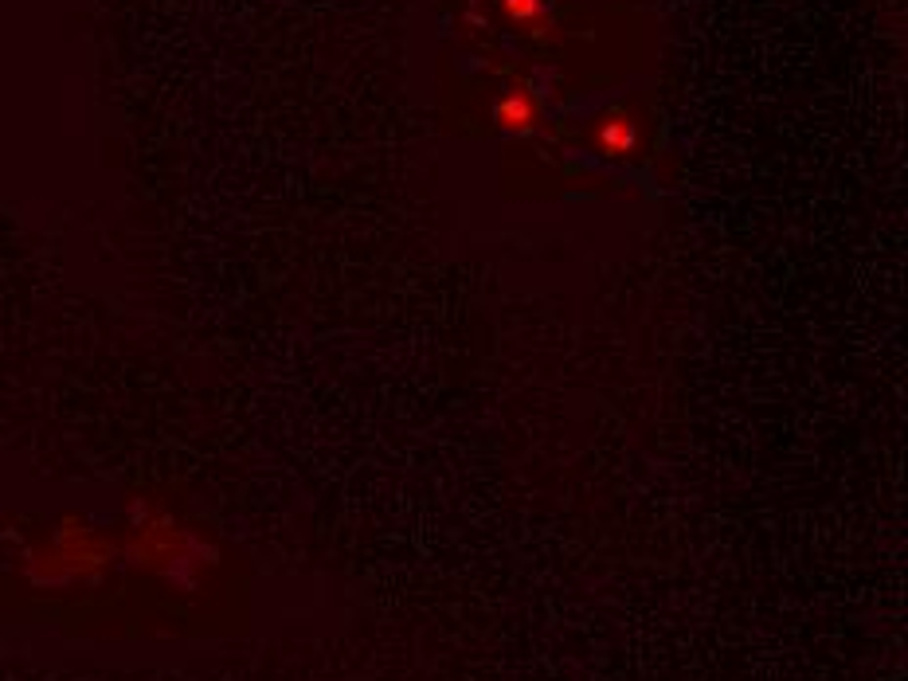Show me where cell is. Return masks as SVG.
<instances>
[{
	"label": "cell",
	"instance_id": "1",
	"mask_svg": "<svg viewBox=\"0 0 908 681\" xmlns=\"http://www.w3.org/2000/svg\"><path fill=\"white\" fill-rule=\"evenodd\" d=\"M498 122L505 126V130H517V134L533 130V122H537V106H533V98H529L525 91L505 94V98L498 102Z\"/></svg>",
	"mask_w": 908,
	"mask_h": 681
},
{
	"label": "cell",
	"instance_id": "3",
	"mask_svg": "<svg viewBox=\"0 0 908 681\" xmlns=\"http://www.w3.org/2000/svg\"><path fill=\"white\" fill-rule=\"evenodd\" d=\"M541 8H545V0H505L509 20H537Z\"/></svg>",
	"mask_w": 908,
	"mask_h": 681
},
{
	"label": "cell",
	"instance_id": "2",
	"mask_svg": "<svg viewBox=\"0 0 908 681\" xmlns=\"http://www.w3.org/2000/svg\"><path fill=\"white\" fill-rule=\"evenodd\" d=\"M638 141V130L623 118V114H615V118H607L603 126H599V145H603V153H615V157H623V153H631Z\"/></svg>",
	"mask_w": 908,
	"mask_h": 681
}]
</instances>
